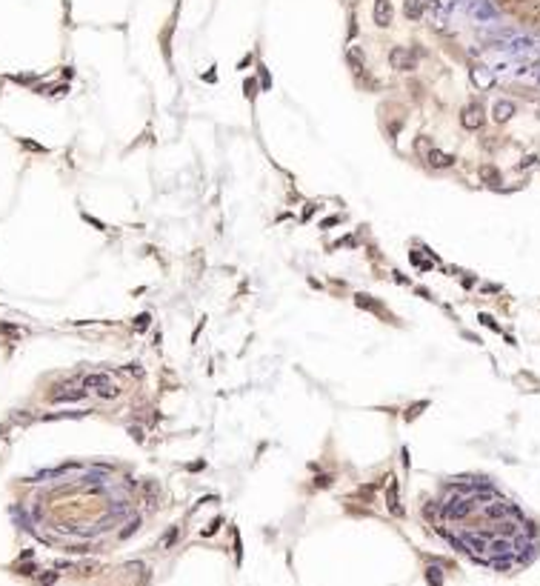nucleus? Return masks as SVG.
I'll return each mask as SVG.
<instances>
[{
    "instance_id": "9d476101",
    "label": "nucleus",
    "mask_w": 540,
    "mask_h": 586,
    "mask_svg": "<svg viewBox=\"0 0 540 586\" xmlns=\"http://www.w3.org/2000/svg\"><path fill=\"white\" fill-rule=\"evenodd\" d=\"M243 89H246V98H255V95H257V80H255V77H249Z\"/></svg>"
},
{
    "instance_id": "20e7f679",
    "label": "nucleus",
    "mask_w": 540,
    "mask_h": 586,
    "mask_svg": "<svg viewBox=\"0 0 540 586\" xmlns=\"http://www.w3.org/2000/svg\"><path fill=\"white\" fill-rule=\"evenodd\" d=\"M426 157H429V166H435V169H449L455 163V154H446L440 149H432Z\"/></svg>"
},
{
    "instance_id": "9b49d317",
    "label": "nucleus",
    "mask_w": 540,
    "mask_h": 586,
    "mask_svg": "<svg viewBox=\"0 0 540 586\" xmlns=\"http://www.w3.org/2000/svg\"><path fill=\"white\" fill-rule=\"evenodd\" d=\"M334 223H340V218H337V215H334V218H326L323 223H320V229H332Z\"/></svg>"
},
{
    "instance_id": "423d86ee",
    "label": "nucleus",
    "mask_w": 540,
    "mask_h": 586,
    "mask_svg": "<svg viewBox=\"0 0 540 586\" xmlns=\"http://www.w3.org/2000/svg\"><path fill=\"white\" fill-rule=\"evenodd\" d=\"M472 80H475L480 89H489V86L494 83V75H491L486 66H475V69H472Z\"/></svg>"
},
{
    "instance_id": "0eeeda50",
    "label": "nucleus",
    "mask_w": 540,
    "mask_h": 586,
    "mask_svg": "<svg viewBox=\"0 0 540 586\" xmlns=\"http://www.w3.org/2000/svg\"><path fill=\"white\" fill-rule=\"evenodd\" d=\"M514 115V106L509 101H497L494 103V120H509V117Z\"/></svg>"
},
{
    "instance_id": "6e6552de",
    "label": "nucleus",
    "mask_w": 540,
    "mask_h": 586,
    "mask_svg": "<svg viewBox=\"0 0 540 586\" xmlns=\"http://www.w3.org/2000/svg\"><path fill=\"white\" fill-rule=\"evenodd\" d=\"M403 12H406L409 20H420V15H423V3H420V0H406Z\"/></svg>"
},
{
    "instance_id": "f257e3e1",
    "label": "nucleus",
    "mask_w": 540,
    "mask_h": 586,
    "mask_svg": "<svg viewBox=\"0 0 540 586\" xmlns=\"http://www.w3.org/2000/svg\"><path fill=\"white\" fill-rule=\"evenodd\" d=\"M389 63H392L394 69H400V72H411V69H414V54H411L409 49H403V46H394V49L389 51Z\"/></svg>"
},
{
    "instance_id": "39448f33",
    "label": "nucleus",
    "mask_w": 540,
    "mask_h": 586,
    "mask_svg": "<svg viewBox=\"0 0 540 586\" xmlns=\"http://www.w3.org/2000/svg\"><path fill=\"white\" fill-rule=\"evenodd\" d=\"M355 303H358L360 309H369V312L380 315V318H392V315H389V312H386V309H383V306H380L375 298H369V295H358V298H355Z\"/></svg>"
},
{
    "instance_id": "1a4fd4ad",
    "label": "nucleus",
    "mask_w": 540,
    "mask_h": 586,
    "mask_svg": "<svg viewBox=\"0 0 540 586\" xmlns=\"http://www.w3.org/2000/svg\"><path fill=\"white\" fill-rule=\"evenodd\" d=\"M389 506H392L394 515H403V509H400V503H397V484L389 481Z\"/></svg>"
},
{
    "instance_id": "f03ea898",
    "label": "nucleus",
    "mask_w": 540,
    "mask_h": 586,
    "mask_svg": "<svg viewBox=\"0 0 540 586\" xmlns=\"http://www.w3.org/2000/svg\"><path fill=\"white\" fill-rule=\"evenodd\" d=\"M460 123H463L466 129H480V126H483V112H480V106H466V109L460 112Z\"/></svg>"
},
{
    "instance_id": "f8f14e48",
    "label": "nucleus",
    "mask_w": 540,
    "mask_h": 586,
    "mask_svg": "<svg viewBox=\"0 0 540 586\" xmlns=\"http://www.w3.org/2000/svg\"><path fill=\"white\" fill-rule=\"evenodd\" d=\"M146 323H149V315H140V320H137V332H143V329H146Z\"/></svg>"
},
{
    "instance_id": "7ed1b4c3",
    "label": "nucleus",
    "mask_w": 540,
    "mask_h": 586,
    "mask_svg": "<svg viewBox=\"0 0 540 586\" xmlns=\"http://www.w3.org/2000/svg\"><path fill=\"white\" fill-rule=\"evenodd\" d=\"M389 20H392V0H375V23L389 26Z\"/></svg>"
}]
</instances>
